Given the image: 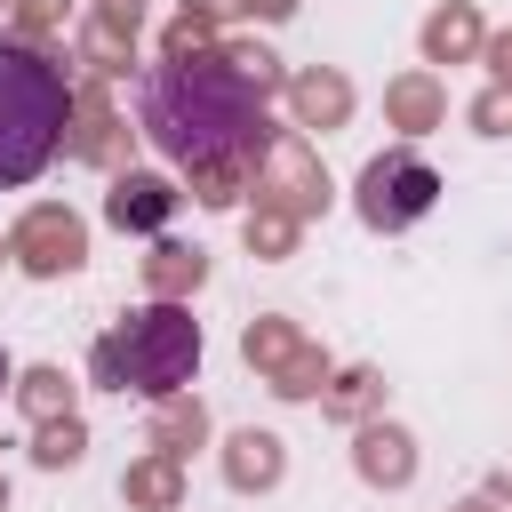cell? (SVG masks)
<instances>
[{"instance_id":"5bb4252c","label":"cell","mask_w":512,"mask_h":512,"mask_svg":"<svg viewBox=\"0 0 512 512\" xmlns=\"http://www.w3.org/2000/svg\"><path fill=\"white\" fill-rule=\"evenodd\" d=\"M384 368H368V360H352V368H328V384H320V416H336V424H368V416H384Z\"/></svg>"},{"instance_id":"4fadbf2b","label":"cell","mask_w":512,"mask_h":512,"mask_svg":"<svg viewBox=\"0 0 512 512\" xmlns=\"http://www.w3.org/2000/svg\"><path fill=\"white\" fill-rule=\"evenodd\" d=\"M384 120H392L400 136H432V128H448V88H440V72L416 64V72L384 80Z\"/></svg>"},{"instance_id":"d6a6232c","label":"cell","mask_w":512,"mask_h":512,"mask_svg":"<svg viewBox=\"0 0 512 512\" xmlns=\"http://www.w3.org/2000/svg\"><path fill=\"white\" fill-rule=\"evenodd\" d=\"M8 384H16V368H8V352H0V392H8Z\"/></svg>"},{"instance_id":"7c38bea8","label":"cell","mask_w":512,"mask_h":512,"mask_svg":"<svg viewBox=\"0 0 512 512\" xmlns=\"http://www.w3.org/2000/svg\"><path fill=\"white\" fill-rule=\"evenodd\" d=\"M480 40H488V24H480L472 0H440V8L416 24V56H424V64H472Z\"/></svg>"},{"instance_id":"3957f363","label":"cell","mask_w":512,"mask_h":512,"mask_svg":"<svg viewBox=\"0 0 512 512\" xmlns=\"http://www.w3.org/2000/svg\"><path fill=\"white\" fill-rule=\"evenodd\" d=\"M192 368H200V320H192V304H168V296L136 304L128 320H112L88 344V376L104 392H136V400L184 392Z\"/></svg>"},{"instance_id":"8992f818","label":"cell","mask_w":512,"mask_h":512,"mask_svg":"<svg viewBox=\"0 0 512 512\" xmlns=\"http://www.w3.org/2000/svg\"><path fill=\"white\" fill-rule=\"evenodd\" d=\"M8 264H16L24 280H64V272L88 264V224H80L64 200H32V208L16 216V232H8Z\"/></svg>"},{"instance_id":"6da1fadb","label":"cell","mask_w":512,"mask_h":512,"mask_svg":"<svg viewBox=\"0 0 512 512\" xmlns=\"http://www.w3.org/2000/svg\"><path fill=\"white\" fill-rule=\"evenodd\" d=\"M136 128L176 160H224V152H264L272 120H264V96L224 64V48L208 56H160L136 88Z\"/></svg>"},{"instance_id":"ffe728a7","label":"cell","mask_w":512,"mask_h":512,"mask_svg":"<svg viewBox=\"0 0 512 512\" xmlns=\"http://www.w3.org/2000/svg\"><path fill=\"white\" fill-rule=\"evenodd\" d=\"M200 280H208V256H200V248H184V240H152V256H144V288H152V296L184 304Z\"/></svg>"},{"instance_id":"7402d4cb","label":"cell","mask_w":512,"mask_h":512,"mask_svg":"<svg viewBox=\"0 0 512 512\" xmlns=\"http://www.w3.org/2000/svg\"><path fill=\"white\" fill-rule=\"evenodd\" d=\"M296 232H304V224H296V216H280V208H248V216H240V240H248V256H256V264L296 256Z\"/></svg>"},{"instance_id":"e0dca14e","label":"cell","mask_w":512,"mask_h":512,"mask_svg":"<svg viewBox=\"0 0 512 512\" xmlns=\"http://www.w3.org/2000/svg\"><path fill=\"white\" fill-rule=\"evenodd\" d=\"M304 344H312V336H304V328H296L288 312H256V320L240 328V360H248V368H256L264 384H272V376H280V368H288V360H296Z\"/></svg>"},{"instance_id":"484cf974","label":"cell","mask_w":512,"mask_h":512,"mask_svg":"<svg viewBox=\"0 0 512 512\" xmlns=\"http://www.w3.org/2000/svg\"><path fill=\"white\" fill-rule=\"evenodd\" d=\"M208 48H216V24L184 16V8H176V16L160 24V56H208Z\"/></svg>"},{"instance_id":"e575fe53","label":"cell","mask_w":512,"mask_h":512,"mask_svg":"<svg viewBox=\"0 0 512 512\" xmlns=\"http://www.w3.org/2000/svg\"><path fill=\"white\" fill-rule=\"evenodd\" d=\"M0 256H8V240H0Z\"/></svg>"},{"instance_id":"1f68e13d","label":"cell","mask_w":512,"mask_h":512,"mask_svg":"<svg viewBox=\"0 0 512 512\" xmlns=\"http://www.w3.org/2000/svg\"><path fill=\"white\" fill-rule=\"evenodd\" d=\"M448 512H504L496 496H464V504H448Z\"/></svg>"},{"instance_id":"9a60e30c","label":"cell","mask_w":512,"mask_h":512,"mask_svg":"<svg viewBox=\"0 0 512 512\" xmlns=\"http://www.w3.org/2000/svg\"><path fill=\"white\" fill-rule=\"evenodd\" d=\"M144 448H160V456H192V448H208V400H200V392H168V400H152Z\"/></svg>"},{"instance_id":"7a4b0ae2","label":"cell","mask_w":512,"mask_h":512,"mask_svg":"<svg viewBox=\"0 0 512 512\" xmlns=\"http://www.w3.org/2000/svg\"><path fill=\"white\" fill-rule=\"evenodd\" d=\"M64 120H72L64 56L8 32V40H0V192L32 184V176L64 152Z\"/></svg>"},{"instance_id":"836d02e7","label":"cell","mask_w":512,"mask_h":512,"mask_svg":"<svg viewBox=\"0 0 512 512\" xmlns=\"http://www.w3.org/2000/svg\"><path fill=\"white\" fill-rule=\"evenodd\" d=\"M0 512H8V480H0Z\"/></svg>"},{"instance_id":"5b68a950","label":"cell","mask_w":512,"mask_h":512,"mask_svg":"<svg viewBox=\"0 0 512 512\" xmlns=\"http://www.w3.org/2000/svg\"><path fill=\"white\" fill-rule=\"evenodd\" d=\"M248 200H256V208H280V216H296V224L328 216L336 192H328V168H320V152H312L304 128H272V136H264V160H256Z\"/></svg>"},{"instance_id":"52a82bcc","label":"cell","mask_w":512,"mask_h":512,"mask_svg":"<svg viewBox=\"0 0 512 512\" xmlns=\"http://www.w3.org/2000/svg\"><path fill=\"white\" fill-rule=\"evenodd\" d=\"M128 152H136V128L120 120L112 88H104L96 72H80V80H72V120H64V160L120 176V168H128Z\"/></svg>"},{"instance_id":"ba28073f","label":"cell","mask_w":512,"mask_h":512,"mask_svg":"<svg viewBox=\"0 0 512 512\" xmlns=\"http://www.w3.org/2000/svg\"><path fill=\"white\" fill-rule=\"evenodd\" d=\"M176 200H184V192H176L160 168H120L112 192H104V224H112V232H144V240H160L168 216H176Z\"/></svg>"},{"instance_id":"2e32d148","label":"cell","mask_w":512,"mask_h":512,"mask_svg":"<svg viewBox=\"0 0 512 512\" xmlns=\"http://www.w3.org/2000/svg\"><path fill=\"white\" fill-rule=\"evenodd\" d=\"M120 504H128V512H176V504H184V456L144 448V456L120 472Z\"/></svg>"},{"instance_id":"277c9868","label":"cell","mask_w":512,"mask_h":512,"mask_svg":"<svg viewBox=\"0 0 512 512\" xmlns=\"http://www.w3.org/2000/svg\"><path fill=\"white\" fill-rule=\"evenodd\" d=\"M432 200H440V168H432L424 152H408V144L376 152V160L352 176V208H360L368 232H408V224L432 216Z\"/></svg>"},{"instance_id":"f1b7e54d","label":"cell","mask_w":512,"mask_h":512,"mask_svg":"<svg viewBox=\"0 0 512 512\" xmlns=\"http://www.w3.org/2000/svg\"><path fill=\"white\" fill-rule=\"evenodd\" d=\"M480 64H488V80H512V32H488L480 40Z\"/></svg>"},{"instance_id":"9c48e42d","label":"cell","mask_w":512,"mask_h":512,"mask_svg":"<svg viewBox=\"0 0 512 512\" xmlns=\"http://www.w3.org/2000/svg\"><path fill=\"white\" fill-rule=\"evenodd\" d=\"M216 464H224V488L232 496H272L288 480V440L264 432V424H240V432H224Z\"/></svg>"},{"instance_id":"ac0fdd59","label":"cell","mask_w":512,"mask_h":512,"mask_svg":"<svg viewBox=\"0 0 512 512\" xmlns=\"http://www.w3.org/2000/svg\"><path fill=\"white\" fill-rule=\"evenodd\" d=\"M256 160H264V152L192 160V168H184V184H192V200H200V208H240V200H248V184H256Z\"/></svg>"},{"instance_id":"d4e9b609","label":"cell","mask_w":512,"mask_h":512,"mask_svg":"<svg viewBox=\"0 0 512 512\" xmlns=\"http://www.w3.org/2000/svg\"><path fill=\"white\" fill-rule=\"evenodd\" d=\"M8 16H16V40H56L64 24H72V0H8Z\"/></svg>"},{"instance_id":"603a6c76","label":"cell","mask_w":512,"mask_h":512,"mask_svg":"<svg viewBox=\"0 0 512 512\" xmlns=\"http://www.w3.org/2000/svg\"><path fill=\"white\" fill-rule=\"evenodd\" d=\"M216 48H224V64H232L256 96H280V88H288V64H280L264 40H216Z\"/></svg>"},{"instance_id":"d6986e66","label":"cell","mask_w":512,"mask_h":512,"mask_svg":"<svg viewBox=\"0 0 512 512\" xmlns=\"http://www.w3.org/2000/svg\"><path fill=\"white\" fill-rule=\"evenodd\" d=\"M8 392H16V408H24L32 424H48V416H72V408H80V384H72L56 360H32V368H16V384H8Z\"/></svg>"},{"instance_id":"f546056e","label":"cell","mask_w":512,"mask_h":512,"mask_svg":"<svg viewBox=\"0 0 512 512\" xmlns=\"http://www.w3.org/2000/svg\"><path fill=\"white\" fill-rule=\"evenodd\" d=\"M304 0H240V16H256V24H288Z\"/></svg>"},{"instance_id":"d590c367","label":"cell","mask_w":512,"mask_h":512,"mask_svg":"<svg viewBox=\"0 0 512 512\" xmlns=\"http://www.w3.org/2000/svg\"><path fill=\"white\" fill-rule=\"evenodd\" d=\"M0 8H8V0H0Z\"/></svg>"},{"instance_id":"4dcf8cb0","label":"cell","mask_w":512,"mask_h":512,"mask_svg":"<svg viewBox=\"0 0 512 512\" xmlns=\"http://www.w3.org/2000/svg\"><path fill=\"white\" fill-rule=\"evenodd\" d=\"M184 16H200V24H232L240 0H184Z\"/></svg>"},{"instance_id":"44dd1931","label":"cell","mask_w":512,"mask_h":512,"mask_svg":"<svg viewBox=\"0 0 512 512\" xmlns=\"http://www.w3.org/2000/svg\"><path fill=\"white\" fill-rule=\"evenodd\" d=\"M80 456H88V424H80V408L32 424V464H40V472H72Z\"/></svg>"},{"instance_id":"83f0119b","label":"cell","mask_w":512,"mask_h":512,"mask_svg":"<svg viewBox=\"0 0 512 512\" xmlns=\"http://www.w3.org/2000/svg\"><path fill=\"white\" fill-rule=\"evenodd\" d=\"M96 24H120V32H144V0H88Z\"/></svg>"},{"instance_id":"4316f807","label":"cell","mask_w":512,"mask_h":512,"mask_svg":"<svg viewBox=\"0 0 512 512\" xmlns=\"http://www.w3.org/2000/svg\"><path fill=\"white\" fill-rule=\"evenodd\" d=\"M480 136H512V80H488L480 96H472V112H464Z\"/></svg>"},{"instance_id":"cb8c5ba5","label":"cell","mask_w":512,"mask_h":512,"mask_svg":"<svg viewBox=\"0 0 512 512\" xmlns=\"http://www.w3.org/2000/svg\"><path fill=\"white\" fill-rule=\"evenodd\" d=\"M328 368H336V360H328V344L312 336V344H304V352H296V360H288V368H280V376H272L264 392H272V400H320Z\"/></svg>"},{"instance_id":"8fae6325","label":"cell","mask_w":512,"mask_h":512,"mask_svg":"<svg viewBox=\"0 0 512 512\" xmlns=\"http://www.w3.org/2000/svg\"><path fill=\"white\" fill-rule=\"evenodd\" d=\"M352 472H360L368 488H408V480H416V432L392 424V416L352 424Z\"/></svg>"},{"instance_id":"30bf717a","label":"cell","mask_w":512,"mask_h":512,"mask_svg":"<svg viewBox=\"0 0 512 512\" xmlns=\"http://www.w3.org/2000/svg\"><path fill=\"white\" fill-rule=\"evenodd\" d=\"M280 96H288V128H304V136H312V128H320V136H328V128H344V120H352V104H360V96H352V80H344L336 64H304V72H288V88H280Z\"/></svg>"}]
</instances>
